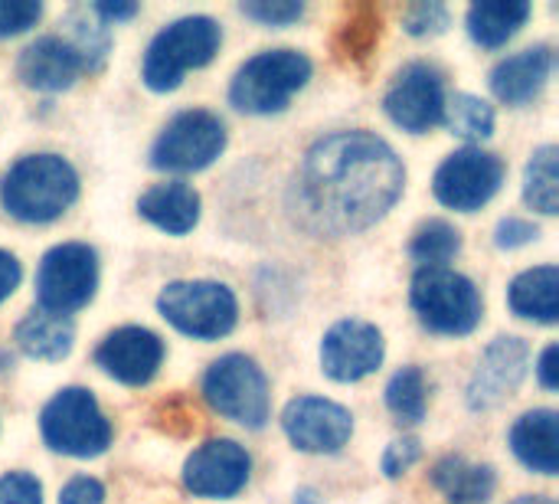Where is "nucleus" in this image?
I'll return each mask as SVG.
<instances>
[{"label": "nucleus", "mask_w": 559, "mask_h": 504, "mask_svg": "<svg viewBox=\"0 0 559 504\" xmlns=\"http://www.w3.org/2000/svg\"><path fill=\"white\" fill-rule=\"evenodd\" d=\"M403 157L373 131L347 128L318 138L292 184L288 213L318 239H344L377 226L403 197Z\"/></svg>", "instance_id": "obj_1"}, {"label": "nucleus", "mask_w": 559, "mask_h": 504, "mask_svg": "<svg viewBox=\"0 0 559 504\" xmlns=\"http://www.w3.org/2000/svg\"><path fill=\"white\" fill-rule=\"evenodd\" d=\"M79 200V171L62 154H23L0 177V207L16 223H56Z\"/></svg>", "instance_id": "obj_2"}, {"label": "nucleus", "mask_w": 559, "mask_h": 504, "mask_svg": "<svg viewBox=\"0 0 559 504\" xmlns=\"http://www.w3.org/2000/svg\"><path fill=\"white\" fill-rule=\"evenodd\" d=\"M409 305L419 325L439 338H468L485 318L481 289L449 266L416 269L409 282Z\"/></svg>", "instance_id": "obj_3"}, {"label": "nucleus", "mask_w": 559, "mask_h": 504, "mask_svg": "<svg viewBox=\"0 0 559 504\" xmlns=\"http://www.w3.org/2000/svg\"><path fill=\"white\" fill-rule=\"evenodd\" d=\"M223 30L213 16L193 13L167 23L147 46L141 62V82L151 92H174L190 69H203L216 59Z\"/></svg>", "instance_id": "obj_4"}, {"label": "nucleus", "mask_w": 559, "mask_h": 504, "mask_svg": "<svg viewBox=\"0 0 559 504\" xmlns=\"http://www.w3.org/2000/svg\"><path fill=\"white\" fill-rule=\"evenodd\" d=\"M311 59L298 49H262L229 82V105L246 115H278L311 82Z\"/></svg>", "instance_id": "obj_5"}, {"label": "nucleus", "mask_w": 559, "mask_h": 504, "mask_svg": "<svg viewBox=\"0 0 559 504\" xmlns=\"http://www.w3.org/2000/svg\"><path fill=\"white\" fill-rule=\"evenodd\" d=\"M206 407L246 430H262L272 420V387L265 371L246 354H223L203 374Z\"/></svg>", "instance_id": "obj_6"}, {"label": "nucleus", "mask_w": 559, "mask_h": 504, "mask_svg": "<svg viewBox=\"0 0 559 504\" xmlns=\"http://www.w3.org/2000/svg\"><path fill=\"white\" fill-rule=\"evenodd\" d=\"M43 443L69 459H95L111 446V420L85 387H62L39 413Z\"/></svg>", "instance_id": "obj_7"}, {"label": "nucleus", "mask_w": 559, "mask_h": 504, "mask_svg": "<svg viewBox=\"0 0 559 504\" xmlns=\"http://www.w3.org/2000/svg\"><path fill=\"white\" fill-rule=\"evenodd\" d=\"M157 312L174 331L193 341H219L233 335L239 321V302L233 289L213 279H183L164 285L157 295Z\"/></svg>", "instance_id": "obj_8"}, {"label": "nucleus", "mask_w": 559, "mask_h": 504, "mask_svg": "<svg viewBox=\"0 0 559 504\" xmlns=\"http://www.w3.org/2000/svg\"><path fill=\"white\" fill-rule=\"evenodd\" d=\"M226 138V125L216 112L183 108L154 138L147 164L164 174H197L219 161Z\"/></svg>", "instance_id": "obj_9"}, {"label": "nucleus", "mask_w": 559, "mask_h": 504, "mask_svg": "<svg viewBox=\"0 0 559 504\" xmlns=\"http://www.w3.org/2000/svg\"><path fill=\"white\" fill-rule=\"evenodd\" d=\"M36 308L49 315H72L98 292V253L88 243L52 246L36 269Z\"/></svg>", "instance_id": "obj_10"}, {"label": "nucleus", "mask_w": 559, "mask_h": 504, "mask_svg": "<svg viewBox=\"0 0 559 504\" xmlns=\"http://www.w3.org/2000/svg\"><path fill=\"white\" fill-rule=\"evenodd\" d=\"M504 174L508 167L498 154L465 144L439 164L432 177V194L442 207L455 213H478L498 197Z\"/></svg>", "instance_id": "obj_11"}, {"label": "nucleus", "mask_w": 559, "mask_h": 504, "mask_svg": "<svg viewBox=\"0 0 559 504\" xmlns=\"http://www.w3.org/2000/svg\"><path fill=\"white\" fill-rule=\"evenodd\" d=\"M383 108L390 115V121L409 134H426L436 125H442V112H445V75L439 66L416 59L406 62L386 95H383Z\"/></svg>", "instance_id": "obj_12"}, {"label": "nucleus", "mask_w": 559, "mask_h": 504, "mask_svg": "<svg viewBox=\"0 0 559 504\" xmlns=\"http://www.w3.org/2000/svg\"><path fill=\"white\" fill-rule=\"evenodd\" d=\"M383 331L364 318H341L321 338V371L334 384H360L383 367Z\"/></svg>", "instance_id": "obj_13"}, {"label": "nucleus", "mask_w": 559, "mask_h": 504, "mask_svg": "<svg viewBox=\"0 0 559 504\" xmlns=\"http://www.w3.org/2000/svg\"><path fill=\"white\" fill-rule=\"evenodd\" d=\"M249 476L252 456L246 453V446H239L236 439H206L187 456L180 482L193 499L229 502L249 485Z\"/></svg>", "instance_id": "obj_14"}, {"label": "nucleus", "mask_w": 559, "mask_h": 504, "mask_svg": "<svg viewBox=\"0 0 559 504\" xmlns=\"http://www.w3.org/2000/svg\"><path fill=\"white\" fill-rule=\"evenodd\" d=\"M527 364H531V344L518 335H498L478 358V367L468 380L465 390L468 410L491 413L501 403H508L524 384Z\"/></svg>", "instance_id": "obj_15"}, {"label": "nucleus", "mask_w": 559, "mask_h": 504, "mask_svg": "<svg viewBox=\"0 0 559 504\" xmlns=\"http://www.w3.org/2000/svg\"><path fill=\"white\" fill-rule=\"evenodd\" d=\"M282 430L298 453L337 456L354 436V417L328 397H295L282 410Z\"/></svg>", "instance_id": "obj_16"}, {"label": "nucleus", "mask_w": 559, "mask_h": 504, "mask_svg": "<svg viewBox=\"0 0 559 504\" xmlns=\"http://www.w3.org/2000/svg\"><path fill=\"white\" fill-rule=\"evenodd\" d=\"M164 341L151 328L124 325L108 331L95 348V367L121 387H147L164 364Z\"/></svg>", "instance_id": "obj_17"}, {"label": "nucleus", "mask_w": 559, "mask_h": 504, "mask_svg": "<svg viewBox=\"0 0 559 504\" xmlns=\"http://www.w3.org/2000/svg\"><path fill=\"white\" fill-rule=\"evenodd\" d=\"M79 75H85V62L66 36H39L16 56V79L33 92H66Z\"/></svg>", "instance_id": "obj_18"}, {"label": "nucleus", "mask_w": 559, "mask_h": 504, "mask_svg": "<svg viewBox=\"0 0 559 504\" xmlns=\"http://www.w3.org/2000/svg\"><path fill=\"white\" fill-rule=\"evenodd\" d=\"M557 66V52L547 43L527 46L514 56H504L495 69H491V92L501 105L511 108H524L531 102L540 98V92L547 89L550 75Z\"/></svg>", "instance_id": "obj_19"}, {"label": "nucleus", "mask_w": 559, "mask_h": 504, "mask_svg": "<svg viewBox=\"0 0 559 504\" xmlns=\"http://www.w3.org/2000/svg\"><path fill=\"white\" fill-rule=\"evenodd\" d=\"M557 433V410L537 407V410H527L524 417L514 420V426H511V433H508V446H511V453L518 456V462H521L527 472H537V476L554 479L559 472Z\"/></svg>", "instance_id": "obj_20"}, {"label": "nucleus", "mask_w": 559, "mask_h": 504, "mask_svg": "<svg viewBox=\"0 0 559 504\" xmlns=\"http://www.w3.org/2000/svg\"><path fill=\"white\" fill-rule=\"evenodd\" d=\"M203 200L183 180H167L138 197V216L167 236H187L200 223Z\"/></svg>", "instance_id": "obj_21"}, {"label": "nucleus", "mask_w": 559, "mask_h": 504, "mask_svg": "<svg viewBox=\"0 0 559 504\" xmlns=\"http://www.w3.org/2000/svg\"><path fill=\"white\" fill-rule=\"evenodd\" d=\"M432 489L449 504H488L498 492V472L488 462H472L462 453L442 456L429 472Z\"/></svg>", "instance_id": "obj_22"}, {"label": "nucleus", "mask_w": 559, "mask_h": 504, "mask_svg": "<svg viewBox=\"0 0 559 504\" xmlns=\"http://www.w3.org/2000/svg\"><path fill=\"white\" fill-rule=\"evenodd\" d=\"M13 344L23 358L52 364V361L69 358V351L75 344V325L66 315H49V312L33 308L16 321Z\"/></svg>", "instance_id": "obj_23"}, {"label": "nucleus", "mask_w": 559, "mask_h": 504, "mask_svg": "<svg viewBox=\"0 0 559 504\" xmlns=\"http://www.w3.org/2000/svg\"><path fill=\"white\" fill-rule=\"evenodd\" d=\"M508 308L537 325H557L559 321V269L557 266H534L521 272L508 285Z\"/></svg>", "instance_id": "obj_24"}, {"label": "nucleus", "mask_w": 559, "mask_h": 504, "mask_svg": "<svg viewBox=\"0 0 559 504\" xmlns=\"http://www.w3.org/2000/svg\"><path fill=\"white\" fill-rule=\"evenodd\" d=\"M531 3L527 0H478L468 7L465 26L475 46L481 49H501L508 46L521 26L531 20Z\"/></svg>", "instance_id": "obj_25"}, {"label": "nucleus", "mask_w": 559, "mask_h": 504, "mask_svg": "<svg viewBox=\"0 0 559 504\" xmlns=\"http://www.w3.org/2000/svg\"><path fill=\"white\" fill-rule=\"evenodd\" d=\"M442 125H445L455 138H462V141L481 148V141H488V138L495 134L498 118H495V108H491L485 98H478V95H472V92H455V95H445Z\"/></svg>", "instance_id": "obj_26"}, {"label": "nucleus", "mask_w": 559, "mask_h": 504, "mask_svg": "<svg viewBox=\"0 0 559 504\" xmlns=\"http://www.w3.org/2000/svg\"><path fill=\"white\" fill-rule=\"evenodd\" d=\"M386 410L400 426H419L429 413V377L423 367L409 364L396 371L386 384Z\"/></svg>", "instance_id": "obj_27"}, {"label": "nucleus", "mask_w": 559, "mask_h": 504, "mask_svg": "<svg viewBox=\"0 0 559 504\" xmlns=\"http://www.w3.org/2000/svg\"><path fill=\"white\" fill-rule=\"evenodd\" d=\"M557 154V144H540L524 171V203L544 216H557L559 210Z\"/></svg>", "instance_id": "obj_28"}, {"label": "nucleus", "mask_w": 559, "mask_h": 504, "mask_svg": "<svg viewBox=\"0 0 559 504\" xmlns=\"http://www.w3.org/2000/svg\"><path fill=\"white\" fill-rule=\"evenodd\" d=\"M462 253V233L449 220H423L409 239V256L419 262V269H439L459 259Z\"/></svg>", "instance_id": "obj_29"}, {"label": "nucleus", "mask_w": 559, "mask_h": 504, "mask_svg": "<svg viewBox=\"0 0 559 504\" xmlns=\"http://www.w3.org/2000/svg\"><path fill=\"white\" fill-rule=\"evenodd\" d=\"M66 26H69V43L79 49L82 62H85V72H102L105 59H108V49H111V36H108V26L98 23L92 16V10H69L66 16Z\"/></svg>", "instance_id": "obj_30"}, {"label": "nucleus", "mask_w": 559, "mask_h": 504, "mask_svg": "<svg viewBox=\"0 0 559 504\" xmlns=\"http://www.w3.org/2000/svg\"><path fill=\"white\" fill-rule=\"evenodd\" d=\"M239 13L262 26L282 30L305 16V3L301 0H246V3H239Z\"/></svg>", "instance_id": "obj_31"}, {"label": "nucleus", "mask_w": 559, "mask_h": 504, "mask_svg": "<svg viewBox=\"0 0 559 504\" xmlns=\"http://www.w3.org/2000/svg\"><path fill=\"white\" fill-rule=\"evenodd\" d=\"M452 23V13L445 3L439 0H423V3H413L406 13H403V30L416 39H426V36H439L445 33Z\"/></svg>", "instance_id": "obj_32"}, {"label": "nucleus", "mask_w": 559, "mask_h": 504, "mask_svg": "<svg viewBox=\"0 0 559 504\" xmlns=\"http://www.w3.org/2000/svg\"><path fill=\"white\" fill-rule=\"evenodd\" d=\"M43 20L39 0H0V39L20 36Z\"/></svg>", "instance_id": "obj_33"}, {"label": "nucleus", "mask_w": 559, "mask_h": 504, "mask_svg": "<svg viewBox=\"0 0 559 504\" xmlns=\"http://www.w3.org/2000/svg\"><path fill=\"white\" fill-rule=\"evenodd\" d=\"M419 459H423V443H419L416 436H400V439H393V443L383 449L380 469H383L386 479H403Z\"/></svg>", "instance_id": "obj_34"}, {"label": "nucleus", "mask_w": 559, "mask_h": 504, "mask_svg": "<svg viewBox=\"0 0 559 504\" xmlns=\"http://www.w3.org/2000/svg\"><path fill=\"white\" fill-rule=\"evenodd\" d=\"M540 239V226L527 216H504L498 226H495V246L498 249H521V246H531Z\"/></svg>", "instance_id": "obj_35"}, {"label": "nucleus", "mask_w": 559, "mask_h": 504, "mask_svg": "<svg viewBox=\"0 0 559 504\" xmlns=\"http://www.w3.org/2000/svg\"><path fill=\"white\" fill-rule=\"evenodd\" d=\"M0 504H43V485L29 472L0 476Z\"/></svg>", "instance_id": "obj_36"}, {"label": "nucleus", "mask_w": 559, "mask_h": 504, "mask_svg": "<svg viewBox=\"0 0 559 504\" xmlns=\"http://www.w3.org/2000/svg\"><path fill=\"white\" fill-rule=\"evenodd\" d=\"M59 504H105V485L92 476H75L62 485Z\"/></svg>", "instance_id": "obj_37"}, {"label": "nucleus", "mask_w": 559, "mask_h": 504, "mask_svg": "<svg viewBox=\"0 0 559 504\" xmlns=\"http://www.w3.org/2000/svg\"><path fill=\"white\" fill-rule=\"evenodd\" d=\"M88 10H92V16H95L98 23H105V26L128 23V20H134V16L141 13V7L131 3V0H98V3H92Z\"/></svg>", "instance_id": "obj_38"}, {"label": "nucleus", "mask_w": 559, "mask_h": 504, "mask_svg": "<svg viewBox=\"0 0 559 504\" xmlns=\"http://www.w3.org/2000/svg\"><path fill=\"white\" fill-rule=\"evenodd\" d=\"M20 279H23V266H20V259H16L13 253L0 249V305L16 292Z\"/></svg>", "instance_id": "obj_39"}, {"label": "nucleus", "mask_w": 559, "mask_h": 504, "mask_svg": "<svg viewBox=\"0 0 559 504\" xmlns=\"http://www.w3.org/2000/svg\"><path fill=\"white\" fill-rule=\"evenodd\" d=\"M557 358H559L557 344H547V348H544V354H540V361H537V380H540V387H544L547 394H557V387H559Z\"/></svg>", "instance_id": "obj_40"}, {"label": "nucleus", "mask_w": 559, "mask_h": 504, "mask_svg": "<svg viewBox=\"0 0 559 504\" xmlns=\"http://www.w3.org/2000/svg\"><path fill=\"white\" fill-rule=\"evenodd\" d=\"M295 504H324V502H321L318 489H298V492H295Z\"/></svg>", "instance_id": "obj_41"}, {"label": "nucleus", "mask_w": 559, "mask_h": 504, "mask_svg": "<svg viewBox=\"0 0 559 504\" xmlns=\"http://www.w3.org/2000/svg\"><path fill=\"white\" fill-rule=\"evenodd\" d=\"M511 504H557L550 495H521V499H514Z\"/></svg>", "instance_id": "obj_42"}]
</instances>
